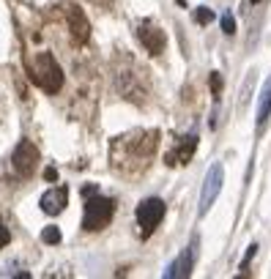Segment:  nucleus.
I'll list each match as a JSON object with an SVG mask.
<instances>
[{
    "label": "nucleus",
    "instance_id": "nucleus-4",
    "mask_svg": "<svg viewBox=\"0 0 271 279\" xmlns=\"http://www.w3.org/2000/svg\"><path fill=\"white\" fill-rule=\"evenodd\" d=\"M164 219V200L162 197H148L137 205V225H140V235L151 238V233L159 227V222Z\"/></svg>",
    "mask_w": 271,
    "mask_h": 279
},
{
    "label": "nucleus",
    "instance_id": "nucleus-14",
    "mask_svg": "<svg viewBox=\"0 0 271 279\" xmlns=\"http://www.w3.org/2000/svg\"><path fill=\"white\" fill-rule=\"evenodd\" d=\"M41 241H44V244H60V227H55V225L44 227V233H41Z\"/></svg>",
    "mask_w": 271,
    "mask_h": 279
},
{
    "label": "nucleus",
    "instance_id": "nucleus-2",
    "mask_svg": "<svg viewBox=\"0 0 271 279\" xmlns=\"http://www.w3.org/2000/svg\"><path fill=\"white\" fill-rule=\"evenodd\" d=\"M113 213H115V203L110 197H99V195H91L85 197V217H82V227L96 233V230H105L110 222H113Z\"/></svg>",
    "mask_w": 271,
    "mask_h": 279
},
{
    "label": "nucleus",
    "instance_id": "nucleus-13",
    "mask_svg": "<svg viewBox=\"0 0 271 279\" xmlns=\"http://www.w3.org/2000/svg\"><path fill=\"white\" fill-rule=\"evenodd\" d=\"M195 22H197V25H211V22H214V11L205 9V6L195 9Z\"/></svg>",
    "mask_w": 271,
    "mask_h": 279
},
{
    "label": "nucleus",
    "instance_id": "nucleus-3",
    "mask_svg": "<svg viewBox=\"0 0 271 279\" xmlns=\"http://www.w3.org/2000/svg\"><path fill=\"white\" fill-rule=\"evenodd\" d=\"M222 181H225V170H222V164H211L209 173H205V181H203V189H200V203H197V217H205V213L211 211L214 200L219 197L222 192Z\"/></svg>",
    "mask_w": 271,
    "mask_h": 279
},
{
    "label": "nucleus",
    "instance_id": "nucleus-17",
    "mask_svg": "<svg viewBox=\"0 0 271 279\" xmlns=\"http://www.w3.org/2000/svg\"><path fill=\"white\" fill-rule=\"evenodd\" d=\"M211 93H214V99H219V93H222V77H219V71H211Z\"/></svg>",
    "mask_w": 271,
    "mask_h": 279
},
{
    "label": "nucleus",
    "instance_id": "nucleus-11",
    "mask_svg": "<svg viewBox=\"0 0 271 279\" xmlns=\"http://www.w3.org/2000/svg\"><path fill=\"white\" fill-rule=\"evenodd\" d=\"M268 115H271V77L263 82V91H260V101H258V132L266 129Z\"/></svg>",
    "mask_w": 271,
    "mask_h": 279
},
{
    "label": "nucleus",
    "instance_id": "nucleus-7",
    "mask_svg": "<svg viewBox=\"0 0 271 279\" xmlns=\"http://www.w3.org/2000/svg\"><path fill=\"white\" fill-rule=\"evenodd\" d=\"M66 22H69V30H71V38H74V44H85L88 36H91V25H88L85 14L79 6L69 3L66 6Z\"/></svg>",
    "mask_w": 271,
    "mask_h": 279
},
{
    "label": "nucleus",
    "instance_id": "nucleus-10",
    "mask_svg": "<svg viewBox=\"0 0 271 279\" xmlns=\"http://www.w3.org/2000/svg\"><path fill=\"white\" fill-rule=\"evenodd\" d=\"M195 148H197V134H189L173 154H167V164H189L195 156Z\"/></svg>",
    "mask_w": 271,
    "mask_h": 279
},
{
    "label": "nucleus",
    "instance_id": "nucleus-19",
    "mask_svg": "<svg viewBox=\"0 0 271 279\" xmlns=\"http://www.w3.org/2000/svg\"><path fill=\"white\" fill-rule=\"evenodd\" d=\"M99 189H96V183H85L82 186V197H91V195H96Z\"/></svg>",
    "mask_w": 271,
    "mask_h": 279
},
{
    "label": "nucleus",
    "instance_id": "nucleus-20",
    "mask_svg": "<svg viewBox=\"0 0 271 279\" xmlns=\"http://www.w3.org/2000/svg\"><path fill=\"white\" fill-rule=\"evenodd\" d=\"M44 175H47V181H58V173H55V167H47Z\"/></svg>",
    "mask_w": 271,
    "mask_h": 279
},
{
    "label": "nucleus",
    "instance_id": "nucleus-16",
    "mask_svg": "<svg viewBox=\"0 0 271 279\" xmlns=\"http://www.w3.org/2000/svg\"><path fill=\"white\" fill-rule=\"evenodd\" d=\"M222 30H225L227 36H233V33H236V19H233V14H230V11L222 14Z\"/></svg>",
    "mask_w": 271,
    "mask_h": 279
},
{
    "label": "nucleus",
    "instance_id": "nucleus-6",
    "mask_svg": "<svg viewBox=\"0 0 271 279\" xmlns=\"http://www.w3.org/2000/svg\"><path fill=\"white\" fill-rule=\"evenodd\" d=\"M195 254H197V241H192L170 266L164 268V279H186L195 268Z\"/></svg>",
    "mask_w": 271,
    "mask_h": 279
},
{
    "label": "nucleus",
    "instance_id": "nucleus-15",
    "mask_svg": "<svg viewBox=\"0 0 271 279\" xmlns=\"http://www.w3.org/2000/svg\"><path fill=\"white\" fill-rule=\"evenodd\" d=\"M258 254V244H252L249 249H246V254H244V260H241V266H238V271H241V276L246 274V268H249V263H252V257Z\"/></svg>",
    "mask_w": 271,
    "mask_h": 279
},
{
    "label": "nucleus",
    "instance_id": "nucleus-9",
    "mask_svg": "<svg viewBox=\"0 0 271 279\" xmlns=\"http://www.w3.org/2000/svg\"><path fill=\"white\" fill-rule=\"evenodd\" d=\"M66 203H69V189L66 186H55V189L41 195V211L50 213V217H58V213L66 208Z\"/></svg>",
    "mask_w": 271,
    "mask_h": 279
},
{
    "label": "nucleus",
    "instance_id": "nucleus-12",
    "mask_svg": "<svg viewBox=\"0 0 271 279\" xmlns=\"http://www.w3.org/2000/svg\"><path fill=\"white\" fill-rule=\"evenodd\" d=\"M252 85H255V71H249V74H246V82H244V88H241V96H238V104H241V107H246V101H249Z\"/></svg>",
    "mask_w": 271,
    "mask_h": 279
},
{
    "label": "nucleus",
    "instance_id": "nucleus-1",
    "mask_svg": "<svg viewBox=\"0 0 271 279\" xmlns=\"http://www.w3.org/2000/svg\"><path fill=\"white\" fill-rule=\"evenodd\" d=\"M28 74L44 93H58L63 88V69L58 66L52 52H38L28 63Z\"/></svg>",
    "mask_w": 271,
    "mask_h": 279
},
{
    "label": "nucleus",
    "instance_id": "nucleus-18",
    "mask_svg": "<svg viewBox=\"0 0 271 279\" xmlns=\"http://www.w3.org/2000/svg\"><path fill=\"white\" fill-rule=\"evenodd\" d=\"M9 241H11V235H9V230H6V225L0 222V246H6Z\"/></svg>",
    "mask_w": 271,
    "mask_h": 279
},
{
    "label": "nucleus",
    "instance_id": "nucleus-8",
    "mask_svg": "<svg viewBox=\"0 0 271 279\" xmlns=\"http://www.w3.org/2000/svg\"><path fill=\"white\" fill-rule=\"evenodd\" d=\"M137 36H140L142 47H145L151 55H162V52H164L167 38H164V30H159L156 25H148V22H145V25H140Z\"/></svg>",
    "mask_w": 271,
    "mask_h": 279
},
{
    "label": "nucleus",
    "instance_id": "nucleus-21",
    "mask_svg": "<svg viewBox=\"0 0 271 279\" xmlns=\"http://www.w3.org/2000/svg\"><path fill=\"white\" fill-rule=\"evenodd\" d=\"M249 3H260V0H249Z\"/></svg>",
    "mask_w": 271,
    "mask_h": 279
},
{
    "label": "nucleus",
    "instance_id": "nucleus-5",
    "mask_svg": "<svg viewBox=\"0 0 271 279\" xmlns=\"http://www.w3.org/2000/svg\"><path fill=\"white\" fill-rule=\"evenodd\" d=\"M38 162H41L38 148L33 145V142H28V140H22L17 145V151H14V156H11L14 170H17V175H22V178H30V175L36 173Z\"/></svg>",
    "mask_w": 271,
    "mask_h": 279
}]
</instances>
